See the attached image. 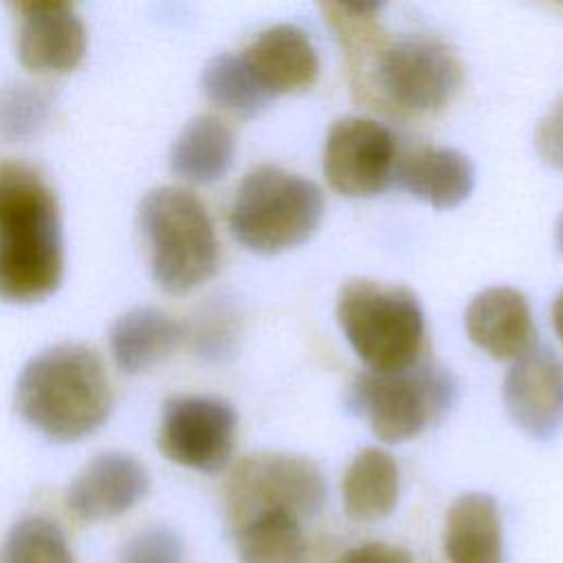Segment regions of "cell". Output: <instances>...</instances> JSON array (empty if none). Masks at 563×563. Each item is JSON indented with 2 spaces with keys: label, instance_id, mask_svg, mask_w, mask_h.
Returning <instances> with one entry per match:
<instances>
[{
  "label": "cell",
  "instance_id": "obj_27",
  "mask_svg": "<svg viewBox=\"0 0 563 563\" xmlns=\"http://www.w3.org/2000/svg\"><path fill=\"white\" fill-rule=\"evenodd\" d=\"M334 563H411V559L409 552L398 545L374 541L347 550Z\"/></svg>",
  "mask_w": 563,
  "mask_h": 563
},
{
  "label": "cell",
  "instance_id": "obj_12",
  "mask_svg": "<svg viewBox=\"0 0 563 563\" xmlns=\"http://www.w3.org/2000/svg\"><path fill=\"white\" fill-rule=\"evenodd\" d=\"M18 57L29 70L68 73L86 53V26L68 2H20Z\"/></svg>",
  "mask_w": 563,
  "mask_h": 563
},
{
  "label": "cell",
  "instance_id": "obj_14",
  "mask_svg": "<svg viewBox=\"0 0 563 563\" xmlns=\"http://www.w3.org/2000/svg\"><path fill=\"white\" fill-rule=\"evenodd\" d=\"M242 59L273 99L310 88L319 75V57L310 37L292 24H275L262 31L244 48Z\"/></svg>",
  "mask_w": 563,
  "mask_h": 563
},
{
  "label": "cell",
  "instance_id": "obj_21",
  "mask_svg": "<svg viewBox=\"0 0 563 563\" xmlns=\"http://www.w3.org/2000/svg\"><path fill=\"white\" fill-rule=\"evenodd\" d=\"M231 534L242 563H306L303 526L290 512L257 515L231 528Z\"/></svg>",
  "mask_w": 563,
  "mask_h": 563
},
{
  "label": "cell",
  "instance_id": "obj_11",
  "mask_svg": "<svg viewBox=\"0 0 563 563\" xmlns=\"http://www.w3.org/2000/svg\"><path fill=\"white\" fill-rule=\"evenodd\" d=\"M504 405L530 438L548 440L563 424V358L545 345H532L515 358L504 378Z\"/></svg>",
  "mask_w": 563,
  "mask_h": 563
},
{
  "label": "cell",
  "instance_id": "obj_2",
  "mask_svg": "<svg viewBox=\"0 0 563 563\" xmlns=\"http://www.w3.org/2000/svg\"><path fill=\"white\" fill-rule=\"evenodd\" d=\"M112 385L101 356L81 343H59L35 354L20 372V416L55 442L95 433L112 411Z\"/></svg>",
  "mask_w": 563,
  "mask_h": 563
},
{
  "label": "cell",
  "instance_id": "obj_22",
  "mask_svg": "<svg viewBox=\"0 0 563 563\" xmlns=\"http://www.w3.org/2000/svg\"><path fill=\"white\" fill-rule=\"evenodd\" d=\"M202 90L211 103L238 117H255L273 99L255 81L242 55L233 53H220L209 59L202 70Z\"/></svg>",
  "mask_w": 563,
  "mask_h": 563
},
{
  "label": "cell",
  "instance_id": "obj_19",
  "mask_svg": "<svg viewBox=\"0 0 563 563\" xmlns=\"http://www.w3.org/2000/svg\"><path fill=\"white\" fill-rule=\"evenodd\" d=\"M233 154L235 141L229 125L213 114H200L176 136L169 165L172 172L187 183L211 185L229 172Z\"/></svg>",
  "mask_w": 563,
  "mask_h": 563
},
{
  "label": "cell",
  "instance_id": "obj_15",
  "mask_svg": "<svg viewBox=\"0 0 563 563\" xmlns=\"http://www.w3.org/2000/svg\"><path fill=\"white\" fill-rule=\"evenodd\" d=\"M468 339L493 358H519L534 343V323L526 297L510 286L477 292L464 314Z\"/></svg>",
  "mask_w": 563,
  "mask_h": 563
},
{
  "label": "cell",
  "instance_id": "obj_24",
  "mask_svg": "<svg viewBox=\"0 0 563 563\" xmlns=\"http://www.w3.org/2000/svg\"><path fill=\"white\" fill-rule=\"evenodd\" d=\"M46 99L31 86H18L2 99V125L11 136H26L42 125L46 117Z\"/></svg>",
  "mask_w": 563,
  "mask_h": 563
},
{
  "label": "cell",
  "instance_id": "obj_5",
  "mask_svg": "<svg viewBox=\"0 0 563 563\" xmlns=\"http://www.w3.org/2000/svg\"><path fill=\"white\" fill-rule=\"evenodd\" d=\"M323 220L321 189L275 165L251 169L231 202L229 227L249 251L273 255L312 238Z\"/></svg>",
  "mask_w": 563,
  "mask_h": 563
},
{
  "label": "cell",
  "instance_id": "obj_20",
  "mask_svg": "<svg viewBox=\"0 0 563 563\" xmlns=\"http://www.w3.org/2000/svg\"><path fill=\"white\" fill-rule=\"evenodd\" d=\"M400 493V473L396 460L376 446H367L354 455L343 482V508L352 521H376L387 517Z\"/></svg>",
  "mask_w": 563,
  "mask_h": 563
},
{
  "label": "cell",
  "instance_id": "obj_7",
  "mask_svg": "<svg viewBox=\"0 0 563 563\" xmlns=\"http://www.w3.org/2000/svg\"><path fill=\"white\" fill-rule=\"evenodd\" d=\"M325 495V479L312 460L255 453L233 466L224 486V512L229 528L266 512H290L303 521L319 515Z\"/></svg>",
  "mask_w": 563,
  "mask_h": 563
},
{
  "label": "cell",
  "instance_id": "obj_6",
  "mask_svg": "<svg viewBox=\"0 0 563 563\" xmlns=\"http://www.w3.org/2000/svg\"><path fill=\"white\" fill-rule=\"evenodd\" d=\"M455 398L451 374L433 363H416L400 372H367L350 387V407L363 416L383 442L416 438L440 418Z\"/></svg>",
  "mask_w": 563,
  "mask_h": 563
},
{
  "label": "cell",
  "instance_id": "obj_9",
  "mask_svg": "<svg viewBox=\"0 0 563 563\" xmlns=\"http://www.w3.org/2000/svg\"><path fill=\"white\" fill-rule=\"evenodd\" d=\"M235 409L213 396H174L163 407L158 446L163 455L191 471H222L235 449Z\"/></svg>",
  "mask_w": 563,
  "mask_h": 563
},
{
  "label": "cell",
  "instance_id": "obj_26",
  "mask_svg": "<svg viewBox=\"0 0 563 563\" xmlns=\"http://www.w3.org/2000/svg\"><path fill=\"white\" fill-rule=\"evenodd\" d=\"M537 147L548 163L563 167V99H559L539 123Z\"/></svg>",
  "mask_w": 563,
  "mask_h": 563
},
{
  "label": "cell",
  "instance_id": "obj_13",
  "mask_svg": "<svg viewBox=\"0 0 563 563\" xmlns=\"http://www.w3.org/2000/svg\"><path fill=\"white\" fill-rule=\"evenodd\" d=\"M150 488L145 466L121 451L92 457L73 479L66 504L81 521L114 519L134 508Z\"/></svg>",
  "mask_w": 563,
  "mask_h": 563
},
{
  "label": "cell",
  "instance_id": "obj_25",
  "mask_svg": "<svg viewBox=\"0 0 563 563\" xmlns=\"http://www.w3.org/2000/svg\"><path fill=\"white\" fill-rule=\"evenodd\" d=\"M180 539L169 528H150L132 537L123 552L121 563H178Z\"/></svg>",
  "mask_w": 563,
  "mask_h": 563
},
{
  "label": "cell",
  "instance_id": "obj_23",
  "mask_svg": "<svg viewBox=\"0 0 563 563\" xmlns=\"http://www.w3.org/2000/svg\"><path fill=\"white\" fill-rule=\"evenodd\" d=\"M0 563H75L64 530L48 517L31 515L13 523L0 548Z\"/></svg>",
  "mask_w": 563,
  "mask_h": 563
},
{
  "label": "cell",
  "instance_id": "obj_10",
  "mask_svg": "<svg viewBox=\"0 0 563 563\" xmlns=\"http://www.w3.org/2000/svg\"><path fill=\"white\" fill-rule=\"evenodd\" d=\"M396 139L378 121L345 117L336 121L323 145L328 185L352 198L376 196L396 178Z\"/></svg>",
  "mask_w": 563,
  "mask_h": 563
},
{
  "label": "cell",
  "instance_id": "obj_28",
  "mask_svg": "<svg viewBox=\"0 0 563 563\" xmlns=\"http://www.w3.org/2000/svg\"><path fill=\"white\" fill-rule=\"evenodd\" d=\"M552 325L556 330V336L563 343V290L559 292V297L552 303Z\"/></svg>",
  "mask_w": 563,
  "mask_h": 563
},
{
  "label": "cell",
  "instance_id": "obj_8",
  "mask_svg": "<svg viewBox=\"0 0 563 563\" xmlns=\"http://www.w3.org/2000/svg\"><path fill=\"white\" fill-rule=\"evenodd\" d=\"M383 99L402 112L424 114L442 108L460 86L455 53L431 37L411 35L380 48L372 68Z\"/></svg>",
  "mask_w": 563,
  "mask_h": 563
},
{
  "label": "cell",
  "instance_id": "obj_17",
  "mask_svg": "<svg viewBox=\"0 0 563 563\" xmlns=\"http://www.w3.org/2000/svg\"><path fill=\"white\" fill-rule=\"evenodd\" d=\"M396 178L418 200L435 209H451L471 196L475 169L457 150L422 147L398 163Z\"/></svg>",
  "mask_w": 563,
  "mask_h": 563
},
{
  "label": "cell",
  "instance_id": "obj_1",
  "mask_svg": "<svg viewBox=\"0 0 563 563\" xmlns=\"http://www.w3.org/2000/svg\"><path fill=\"white\" fill-rule=\"evenodd\" d=\"M64 277L59 202L44 176L26 163L0 167V297L33 303Z\"/></svg>",
  "mask_w": 563,
  "mask_h": 563
},
{
  "label": "cell",
  "instance_id": "obj_16",
  "mask_svg": "<svg viewBox=\"0 0 563 563\" xmlns=\"http://www.w3.org/2000/svg\"><path fill=\"white\" fill-rule=\"evenodd\" d=\"M442 548L449 563H504L497 501L486 493L457 497L444 519Z\"/></svg>",
  "mask_w": 563,
  "mask_h": 563
},
{
  "label": "cell",
  "instance_id": "obj_4",
  "mask_svg": "<svg viewBox=\"0 0 563 563\" xmlns=\"http://www.w3.org/2000/svg\"><path fill=\"white\" fill-rule=\"evenodd\" d=\"M139 224L154 282L163 290L183 295L213 277L220 244L198 196L180 187H156L141 200Z\"/></svg>",
  "mask_w": 563,
  "mask_h": 563
},
{
  "label": "cell",
  "instance_id": "obj_3",
  "mask_svg": "<svg viewBox=\"0 0 563 563\" xmlns=\"http://www.w3.org/2000/svg\"><path fill=\"white\" fill-rule=\"evenodd\" d=\"M336 321L369 372H400L420 363L424 314L409 288L347 279L336 297Z\"/></svg>",
  "mask_w": 563,
  "mask_h": 563
},
{
  "label": "cell",
  "instance_id": "obj_18",
  "mask_svg": "<svg viewBox=\"0 0 563 563\" xmlns=\"http://www.w3.org/2000/svg\"><path fill=\"white\" fill-rule=\"evenodd\" d=\"M180 325L152 306L132 308L121 314L110 330V352L117 367L139 374L161 363L178 343Z\"/></svg>",
  "mask_w": 563,
  "mask_h": 563
},
{
  "label": "cell",
  "instance_id": "obj_29",
  "mask_svg": "<svg viewBox=\"0 0 563 563\" xmlns=\"http://www.w3.org/2000/svg\"><path fill=\"white\" fill-rule=\"evenodd\" d=\"M556 242H559V246H561V251H563V218L559 220V229H556Z\"/></svg>",
  "mask_w": 563,
  "mask_h": 563
}]
</instances>
